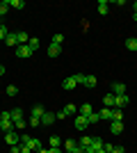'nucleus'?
Masks as SVG:
<instances>
[{"label": "nucleus", "mask_w": 137, "mask_h": 153, "mask_svg": "<svg viewBox=\"0 0 137 153\" xmlns=\"http://www.w3.org/2000/svg\"><path fill=\"white\" fill-rule=\"evenodd\" d=\"M87 121H89V123H98V121H101V117H98V112H91V114L87 117Z\"/></svg>", "instance_id": "29"}, {"label": "nucleus", "mask_w": 137, "mask_h": 153, "mask_svg": "<svg viewBox=\"0 0 137 153\" xmlns=\"http://www.w3.org/2000/svg\"><path fill=\"white\" fill-rule=\"evenodd\" d=\"M32 153H37V151H32Z\"/></svg>", "instance_id": "45"}, {"label": "nucleus", "mask_w": 137, "mask_h": 153, "mask_svg": "<svg viewBox=\"0 0 137 153\" xmlns=\"http://www.w3.org/2000/svg\"><path fill=\"white\" fill-rule=\"evenodd\" d=\"M9 112H12L14 121H16V119H23V110H21V108H14V110H9Z\"/></svg>", "instance_id": "25"}, {"label": "nucleus", "mask_w": 137, "mask_h": 153, "mask_svg": "<svg viewBox=\"0 0 137 153\" xmlns=\"http://www.w3.org/2000/svg\"><path fill=\"white\" fill-rule=\"evenodd\" d=\"M112 94H114V96L126 94V85L124 82H114V85H112Z\"/></svg>", "instance_id": "12"}, {"label": "nucleus", "mask_w": 137, "mask_h": 153, "mask_svg": "<svg viewBox=\"0 0 137 153\" xmlns=\"http://www.w3.org/2000/svg\"><path fill=\"white\" fill-rule=\"evenodd\" d=\"M55 119H57V117H55V112H44V114H41V126H53V123H55Z\"/></svg>", "instance_id": "4"}, {"label": "nucleus", "mask_w": 137, "mask_h": 153, "mask_svg": "<svg viewBox=\"0 0 137 153\" xmlns=\"http://www.w3.org/2000/svg\"><path fill=\"white\" fill-rule=\"evenodd\" d=\"M50 146H62V140L57 135H50Z\"/></svg>", "instance_id": "32"}, {"label": "nucleus", "mask_w": 137, "mask_h": 153, "mask_svg": "<svg viewBox=\"0 0 137 153\" xmlns=\"http://www.w3.org/2000/svg\"><path fill=\"white\" fill-rule=\"evenodd\" d=\"M110 133H112V135L124 133V121H110Z\"/></svg>", "instance_id": "7"}, {"label": "nucleus", "mask_w": 137, "mask_h": 153, "mask_svg": "<svg viewBox=\"0 0 137 153\" xmlns=\"http://www.w3.org/2000/svg\"><path fill=\"white\" fill-rule=\"evenodd\" d=\"M19 94V87H16V85H9V87H7V96H16Z\"/></svg>", "instance_id": "31"}, {"label": "nucleus", "mask_w": 137, "mask_h": 153, "mask_svg": "<svg viewBox=\"0 0 137 153\" xmlns=\"http://www.w3.org/2000/svg\"><path fill=\"white\" fill-rule=\"evenodd\" d=\"M96 85H98L96 76H85V87H87V89H94Z\"/></svg>", "instance_id": "14"}, {"label": "nucleus", "mask_w": 137, "mask_h": 153, "mask_svg": "<svg viewBox=\"0 0 137 153\" xmlns=\"http://www.w3.org/2000/svg\"><path fill=\"white\" fill-rule=\"evenodd\" d=\"M98 117H101L103 121H112V108H103L98 112Z\"/></svg>", "instance_id": "13"}, {"label": "nucleus", "mask_w": 137, "mask_h": 153, "mask_svg": "<svg viewBox=\"0 0 137 153\" xmlns=\"http://www.w3.org/2000/svg\"><path fill=\"white\" fill-rule=\"evenodd\" d=\"M14 123H16V128H19V130H23V128L27 126V121H25V119H16Z\"/></svg>", "instance_id": "35"}, {"label": "nucleus", "mask_w": 137, "mask_h": 153, "mask_svg": "<svg viewBox=\"0 0 137 153\" xmlns=\"http://www.w3.org/2000/svg\"><path fill=\"white\" fill-rule=\"evenodd\" d=\"M76 112H78V108H76V105H71V103L64 108V114H66V117H69V114H76Z\"/></svg>", "instance_id": "28"}, {"label": "nucleus", "mask_w": 137, "mask_h": 153, "mask_svg": "<svg viewBox=\"0 0 137 153\" xmlns=\"http://www.w3.org/2000/svg\"><path fill=\"white\" fill-rule=\"evenodd\" d=\"M7 2H9V7H14V9H23V7H25L23 0H7Z\"/></svg>", "instance_id": "23"}, {"label": "nucleus", "mask_w": 137, "mask_h": 153, "mask_svg": "<svg viewBox=\"0 0 137 153\" xmlns=\"http://www.w3.org/2000/svg\"><path fill=\"white\" fill-rule=\"evenodd\" d=\"M73 126H76V130H85L87 126H89V121H87V117H76V121H73Z\"/></svg>", "instance_id": "6"}, {"label": "nucleus", "mask_w": 137, "mask_h": 153, "mask_svg": "<svg viewBox=\"0 0 137 153\" xmlns=\"http://www.w3.org/2000/svg\"><path fill=\"white\" fill-rule=\"evenodd\" d=\"M96 153H105V149H98V151H96Z\"/></svg>", "instance_id": "40"}, {"label": "nucleus", "mask_w": 137, "mask_h": 153, "mask_svg": "<svg viewBox=\"0 0 137 153\" xmlns=\"http://www.w3.org/2000/svg\"><path fill=\"white\" fill-rule=\"evenodd\" d=\"M0 76H5V66L2 64H0Z\"/></svg>", "instance_id": "39"}, {"label": "nucleus", "mask_w": 137, "mask_h": 153, "mask_svg": "<svg viewBox=\"0 0 137 153\" xmlns=\"http://www.w3.org/2000/svg\"><path fill=\"white\" fill-rule=\"evenodd\" d=\"M0 44H2V41H0Z\"/></svg>", "instance_id": "46"}, {"label": "nucleus", "mask_w": 137, "mask_h": 153, "mask_svg": "<svg viewBox=\"0 0 137 153\" xmlns=\"http://www.w3.org/2000/svg\"><path fill=\"white\" fill-rule=\"evenodd\" d=\"M39 46H41V41H39V39H37V37H30V41H27V48H30V51H37V48H39Z\"/></svg>", "instance_id": "15"}, {"label": "nucleus", "mask_w": 137, "mask_h": 153, "mask_svg": "<svg viewBox=\"0 0 137 153\" xmlns=\"http://www.w3.org/2000/svg\"><path fill=\"white\" fill-rule=\"evenodd\" d=\"M5 142L9 144V146H16V144H21V135L14 133V130H9V133L5 135Z\"/></svg>", "instance_id": "2"}, {"label": "nucleus", "mask_w": 137, "mask_h": 153, "mask_svg": "<svg viewBox=\"0 0 137 153\" xmlns=\"http://www.w3.org/2000/svg\"><path fill=\"white\" fill-rule=\"evenodd\" d=\"M110 153H126V149H124V146H114Z\"/></svg>", "instance_id": "37"}, {"label": "nucleus", "mask_w": 137, "mask_h": 153, "mask_svg": "<svg viewBox=\"0 0 137 153\" xmlns=\"http://www.w3.org/2000/svg\"><path fill=\"white\" fill-rule=\"evenodd\" d=\"M103 144H105V142H103V137H98V135H96V137L91 140V144L85 149V151H87V153H96L98 149H103Z\"/></svg>", "instance_id": "1"}, {"label": "nucleus", "mask_w": 137, "mask_h": 153, "mask_svg": "<svg viewBox=\"0 0 137 153\" xmlns=\"http://www.w3.org/2000/svg\"><path fill=\"white\" fill-rule=\"evenodd\" d=\"M128 103H130V98H128V96L126 94H121V96H114V108H126V105H128Z\"/></svg>", "instance_id": "5"}, {"label": "nucleus", "mask_w": 137, "mask_h": 153, "mask_svg": "<svg viewBox=\"0 0 137 153\" xmlns=\"http://www.w3.org/2000/svg\"><path fill=\"white\" fill-rule=\"evenodd\" d=\"M103 108H112L114 110V94H112V91L103 96Z\"/></svg>", "instance_id": "11"}, {"label": "nucleus", "mask_w": 137, "mask_h": 153, "mask_svg": "<svg viewBox=\"0 0 137 153\" xmlns=\"http://www.w3.org/2000/svg\"><path fill=\"white\" fill-rule=\"evenodd\" d=\"M62 87H64L66 91H71V89H76V87H78V82H76V78H73V76H69L64 82H62Z\"/></svg>", "instance_id": "8"}, {"label": "nucleus", "mask_w": 137, "mask_h": 153, "mask_svg": "<svg viewBox=\"0 0 137 153\" xmlns=\"http://www.w3.org/2000/svg\"><path fill=\"white\" fill-rule=\"evenodd\" d=\"M27 126H32V128L41 126V119H37V117H30V121H27Z\"/></svg>", "instance_id": "33"}, {"label": "nucleus", "mask_w": 137, "mask_h": 153, "mask_svg": "<svg viewBox=\"0 0 137 153\" xmlns=\"http://www.w3.org/2000/svg\"><path fill=\"white\" fill-rule=\"evenodd\" d=\"M12 121H14V119H2V128H0V130H2V133H9V130H14V128H12Z\"/></svg>", "instance_id": "21"}, {"label": "nucleus", "mask_w": 137, "mask_h": 153, "mask_svg": "<svg viewBox=\"0 0 137 153\" xmlns=\"http://www.w3.org/2000/svg\"><path fill=\"white\" fill-rule=\"evenodd\" d=\"M16 57H21V59L32 57V51L27 48V44H23V46H19V48H16Z\"/></svg>", "instance_id": "3"}, {"label": "nucleus", "mask_w": 137, "mask_h": 153, "mask_svg": "<svg viewBox=\"0 0 137 153\" xmlns=\"http://www.w3.org/2000/svg\"><path fill=\"white\" fill-rule=\"evenodd\" d=\"M62 41H64V34H55V37H53V44H57V46H62Z\"/></svg>", "instance_id": "34"}, {"label": "nucleus", "mask_w": 137, "mask_h": 153, "mask_svg": "<svg viewBox=\"0 0 137 153\" xmlns=\"http://www.w3.org/2000/svg\"><path fill=\"white\" fill-rule=\"evenodd\" d=\"M91 140H94V137H89V135H85V137H82V140L78 142V146H82V149H87L91 144Z\"/></svg>", "instance_id": "26"}, {"label": "nucleus", "mask_w": 137, "mask_h": 153, "mask_svg": "<svg viewBox=\"0 0 137 153\" xmlns=\"http://www.w3.org/2000/svg\"><path fill=\"white\" fill-rule=\"evenodd\" d=\"M73 78H76V82H78V85H85V73H76Z\"/></svg>", "instance_id": "36"}, {"label": "nucleus", "mask_w": 137, "mask_h": 153, "mask_svg": "<svg viewBox=\"0 0 137 153\" xmlns=\"http://www.w3.org/2000/svg\"><path fill=\"white\" fill-rule=\"evenodd\" d=\"M135 23H137V21H135Z\"/></svg>", "instance_id": "47"}, {"label": "nucleus", "mask_w": 137, "mask_h": 153, "mask_svg": "<svg viewBox=\"0 0 137 153\" xmlns=\"http://www.w3.org/2000/svg\"><path fill=\"white\" fill-rule=\"evenodd\" d=\"M126 48H128V51H137V37L126 39Z\"/></svg>", "instance_id": "19"}, {"label": "nucleus", "mask_w": 137, "mask_h": 153, "mask_svg": "<svg viewBox=\"0 0 137 153\" xmlns=\"http://www.w3.org/2000/svg\"><path fill=\"white\" fill-rule=\"evenodd\" d=\"M59 53H62V46H57V44L48 46V57H59Z\"/></svg>", "instance_id": "10"}, {"label": "nucleus", "mask_w": 137, "mask_h": 153, "mask_svg": "<svg viewBox=\"0 0 137 153\" xmlns=\"http://www.w3.org/2000/svg\"><path fill=\"white\" fill-rule=\"evenodd\" d=\"M71 153H87V151H85V149H82V146H76V149H73Z\"/></svg>", "instance_id": "38"}, {"label": "nucleus", "mask_w": 137, "mask_h": 153, "mask_svg": "<svg viewBox=\"0 0 137 153\" xmlns=\"http://www.w3.org/2000/svg\"><path fill=\"white\" fill-rule=\"evenodd\" d=\"M9 37V27L7 25H0V41H2V44H5V39Z\"/></svg>", "instance_id": "24"}, {"label": "nucleus", "mask_w": 137, "mask_h": 153, "mask_svg": "<svg viewBox=\"0 0 137 153\" xmlns=\"http://www.w3.org/2000/svg\"><path fill=\"white\" fill-rule=\"evenodd\" d=\"M133 7H135V14H137V2H135V5H133Z\"/></svg>", "instance_id": "41"}, {"label": "nucleus", "mask_w": 137, "mask_h": 153, "mask_svg": "<svg viewBox=\"0 0 137 153\" xmlns=\"http://www.w3.org/2000/svg\"><path fill=\"white\" fill-rule=\"evenodd\" d=\"M46 110H44V105H39V103H37V105H32V117H37V119H41V114H44Z\"/></svg>", "instance_id": "16"}, {"label": "nucleus", "mask_w": 137, "mask_h": 153, "mask_svg": "<svg viewBox=\"0 0 137 153\" xmlns=\"http://www.w3.org/2000/svg\"><path fill=\"white\" fill-rule=\"evenodd\" d=\"M76 146H78V142H76V140H66L64 142V151H73Z\"/></svg>", "instance_id": "27"}, {"label": "nucleus", "mask_w": 137, "mask_h": 153, "mask_svg": "<svg viewBox=\"0 0 137 153\" xmlns=\"http://www.w3.org/2000/svg\"><path fill=\"white\" fill-rule=\"evenodd\" d=\"M7 9H9V2H7V0H2V2H0V16H5Z\"/></svg>", "instance_id": "30"}, {"label": "nucleus", "mask_w": 137, "mask_h": 153, "mask_svg": "<svg viewBox=\"0 0 137 153\" xmlns=\"http://www.w3.org/2000/svg\"><path fill=\"white\" fill-rule=\"evenodd\" d=\"M112 121H124V112H121L119 108L112 110Z\"/></svg>", "instance_id": "20"}, {"label": "nucleus", "mask_w": 137, "mask_h": 153, "mask_svg": "<svg viewBox=\"0 0 137 153\" xmlns=\"http://www.w3.org/2000/svg\"><path fill=\"white\" fill-rule=\"evenodd\" d=\"M91 112H94V108H91L89 103H85V105H82V108H80V114H82V117H89Z\"/></svg>", "instance_id": "22"}, {"label": "nucleus", "mask_w": 137, "mask_h": 153, "mask_svg": "<svg viewBox=\"0 0 137 153\" xmlns=\"http://www.w3.org/2000/svg\"><path fill=\"white\" fill-rule=\"evenodd\" d=\"M107 12H110V5H107V0H101V2H98V14H103V16H105Z\"/></svg>", "instance_id": "17"}, {"label": "nucleus", "mask_w": 137, "mask_h": 153, "mask_svg": "<svg viewBox=\"0 0 137 153\" xmlns=\"http://www.w3.org/2000/svg\"><path fill=\"white\" fill-rule=\"evenodd\" d=\"M64 153H71V151H64Z\"/></svg>", "instance_id": "44"}, {"label": "nucleus", "mask_w": 137, "mask_h": 153, "mask_svg": "<svg viewBox=\"0 0 137 153\" xmlns=\"http://www.w3.org/2000/svg\"><path fill=\"white\" fill-rule=\"evenodd\" d=\"M0 128H2V119H0Z\"/></svg>", "instance_id": "42"}, {"label": "nucleus", "mask_w": 137, "mask_h": 153, "mask_svg": "<svg viewBox=\"0 0 137 153\" xmlns=\"http://www.w3.org/2000/svg\"><path fill=\"white\" fill-rule=\"evenodd\" d=\"M7 46H12V48H19V37H16V32H9V37L5 39Z\"/></svg>", "instance_id": "9"}, {"label": "nucleus", "mask_w": 137, "mask_h": 153, "mask_svg": "<svg viewBox=\"0 0 137 153\" xmlns=\"http://www.w3.org/2000/svg\"><path fill=\"white\" fill-rule=\"evenodd\" d=\"M16 37H19V46H23V44H27V41H30V37H27V32H16Z\"/></svg>", "instance_id": "18"}, {"label": "nucleus", "mask_w": 137, "mask_h": 153, "mask_svg": "<svg viewBox=\"0 0 137 153\" xmlns=\"http://www.w3.org/2000/svg\"><path fill=\"white\" fill-rule=\"evenodd\" d=\"M0 23H2V16H0Z\"/></svg>", "instance_id": "43"}]
</instances>
